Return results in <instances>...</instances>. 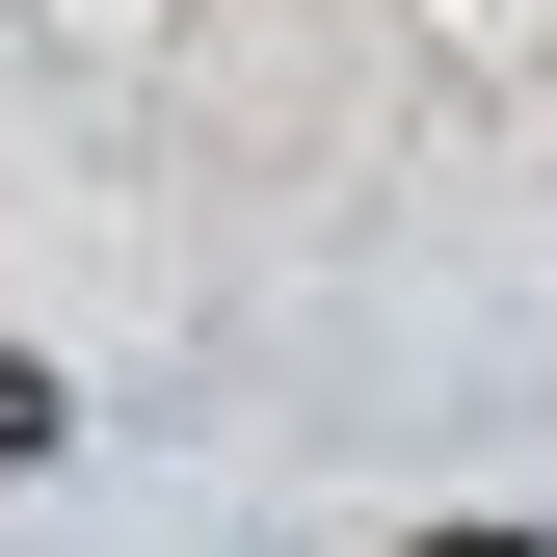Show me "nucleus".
I'll use <instances>...</instances> for the list:
<instances>
[{"mask_svg":"<svg viewBox=\"0 0 557 557\" xmlns=\"http://www.w3.org/2000/svg\"><path fill=\"white\" fill-rule=\"evenodd\" d=\"M53 451H81V425H53V372L0 345V478H53Z\"/></svg>","mask_w":557,"mask_h":557,"instance_id":"obj_1","label":"nucleus"}]
</instances>
